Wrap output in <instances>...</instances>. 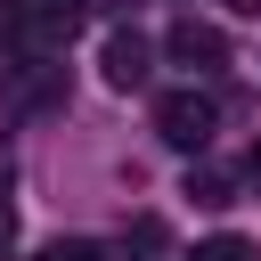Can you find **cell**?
Returning a JSON list of instances; mask_svg holds the SVG:
<instances>
[{
    "instance_id": "2",
    "label": "cell",
    "mask_w": 261,
    "mask_h": 261,
    "mask_svg": "<svg viewBox=\"0 0 261 261\" xmlns=\"http://www.w3.org/2000/svg\"><path fill=\"white\" fill-rule=\"evenodd\" d=\"M163 57H171V65H188V73H220V65H228V41H220V24L179 16V24L163 33Z\"/></svg>"
},
{
    "instance_id": "5",
    "label": "cell",
    "mask_w": 261,
    "mask_h": 261,
    "mask_svg": "<svg viewBox=\"0 0 261 261\" xmlns=\"http://www.w3.org/2000/svg\"><path fill=\"white\" fill-rule=\"evenodd\" d=\"M188 196H196V204H237V179L204 163V171H188Z\"/></svg>"
},
{
    "instance_id": "10",
    "label": "cell",
    "mask_w": 261,
    "mask_h": 261,
    "mask_svg": "<svg viewBox=\"0 0 261 261\" xmlns=\"http://www.w3.org/2000/svg\"><path fill=\"white\" fill-rule=\"evenodd\" d=\"M8 245H16V220H8V204H0V253H8Z\"/></svg>"
},
{
    "instance_id": "8",
    "label": "cell",
    "mask_w": 261,
    "mask_h": 261,
    "mask_svg": "<svg viewBox=\"0 0 261 261\" xmlns=\"http://www.w3.org/2000/svg\"><path fill=\"white\" fill-rule=\"evenodd\" d=\"M0 41H24V16H16V0H0Z\"/></svg>"
},
{
    "instance_id": "9",
    "label": "cell",
    "mask_w": 261,
    "mask_h": 261,
    "mask_svg": "<svg viewBox=\"0 0 261 261\" xmlns=\"http://www.w3.org/2000/svg\"><path fill=\"white\" fill-rule=\"evenodd\" d=\"M245 188H253V196H261V139H253V147H245Z\"/></svg>"
},
{
    "instance_id": "1",
    "label": "cell",
    "mask_w": 261,
    "mask_h": 261,
    "mask_svg": "<svg viewBox=\"0 0 261 261\" xmlns=\"http://www.w3.org/2000/svg\"><path fill=\"white\" fill-rule=\"evenodd\" d=\"M212 122H220V106H212L204 90H163V98H155V139H163V147H188V155H196V147L212 139Z\"/></svg>"
},
{
    "instance_id": "3",
    "label": "cell",
    "mask_w": 261,
    "mask_h": 261,
    "mask_svg": "<svg viewBox=\"0 0 261 261\" xmlns=\"http://www.w3.org/2000/svg\"><path fill=\"white\" fill-rule=\"evenodd\" d=\"M82 8L90 0H16V16H24V49H65L73 41V24H82Z\"/></svg>"
},
{
    "instance_id": "4",
    "label": "cell",
    "mask_w": 261,
    "mask_h": 261,
    "mask_svg": "<svg viewBox=\"0 0 261 261\" xmlns=\"http://www.w3.org/2000/svg\"><path fill=\"white\" fill-rule=\"evenodd\" d=\"M147 57H155V49H147V41H139V33H106V49H98V73H106V82H114V90H139V82H147V73H155V65H147Z\"/></svg>"
},
{
    "instance_id": "11",
    "label": "cell",
    "mask_w": 261,
    "mask_h": 261,
    "mask_svg": "<svg viewBox=\"0 0 261 261\" xmlns=\"http://www.w3.org/2000/svg\"><path fill=\"white\" fill-rule=\"evenodd\" d=\"M220 8H237V16H261V0H220Z\"/></svg>"
},
{
    "instance_id": "12",
    "label": "cell",
    "mask_w": 261,
    "mask_h": 261,
    "mask_svg": "<svg viewBox=\"0 0 261 261\" xmlns=\"http://www.w3.org/2000/svg\"><path fill=\"white\" fill-rule=\"evenodd\" d=\"M90 8H139V0H90Z\"/></svg>"
},
{
    "instance_id": "7",
    "label": "cell",
    "mask_w": 261,
    "mask_h": 261,
    "mask_svg": "<svg viewBox=\"0 0 261 261\" xmlns=\"http://www.w3.org/2000/svg\"><path fill=\"white\" fill-rule=\"evenodd\" d=\"M41 261H98V245H82V237H57V245H49Z\"/></svg>"
},
{
    "instance_id": "6",
    "label": "cell",
    "mask_w": 261,
    "mask_h": 261,
    "mask_svg": "<svg viewBox=\"0 0 261 261\" xmlns=\"http://www.w3.org/2000/svg\"><path fill=\"white\" fill-rule=\"evenodd\" d=\"M196 261H261V245L253 237H212V245H196Z\"/></svg>"
}]
</instances>
